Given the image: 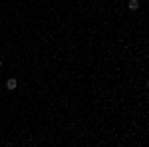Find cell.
<instances>
[{"instance_id": "obj_1", "label": "cell", "mask_w": 149, "mask_h": 147, "mask_svg": "<svg viewBox=\"0 0 149 147\" xmlns=\"http://www.w3.org/2000/svg\"><path fill=\"white\" fill-rule=\"evenodd\" d=\"M18 88V82H16V78H10V79H6V90H16Z\"/></svg>"}, {"instance_id": "obj_2", "label": "cell", "mask_w": 149, "mask_h": 147, "mask_svg": "<svg viewBox=\"0 0 149 147\" xmlns=\"http://www.w3.org/2000/svg\"><path fill=\"white\" fill-rule=\"evenodd\" d=\"M127 8H129V10H137V8H139V2H137V0H129Z\"/></svg>"}, {"instance_id": "obj_3", "label": "cell", "mask_w": 149, "mask_h": 147, "mask_svg": "<svg viewBox=\"0 0 149 147\" xmlns=\"http://www.w3.org/2000/svg\"><path fill=\"white\" fill-rule=\"evenodd\" d=\"M0 68H2V62H0Z\"/></svg>"}]
</instances>
